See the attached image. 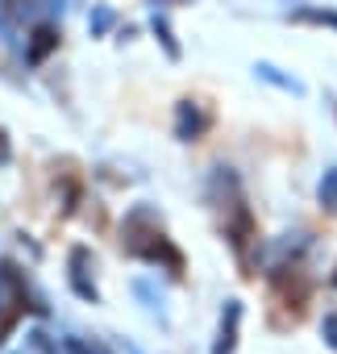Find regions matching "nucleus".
Here are the masks:
<instances>
[{
  "mask_svg": "<svg viewBox=\"0 0 337 354\" xmlns=\"http://www.w3.org/2000/svg\"><path fill=\"white\" fill-rule=\"evenodd\" d=\"M325 337L337 346V313H333V317H325Z\"/></svg>",
  "mask_w": 337,
  "mask_h": 354,
  "instance_id": "nucleus-1",
  "label": "nucleus"
},
{
  "mask_svg": "<svg viewBox=\"0 0 337 354\" xmlns=\"http://www.w3.org/2000/svg\"><path fill=\"white\" fill-rule=\"evenodd\" d=\"M333 283H337V275H333Z\"/></svg>",
  "mask_w": 337,
  "mask_h": 354,
  "instance_id": "nucleus-2",
  "label": "nucleus"
}]
</instances>
